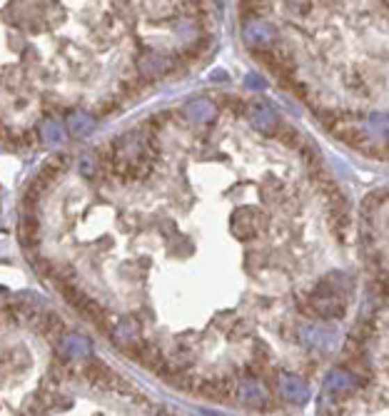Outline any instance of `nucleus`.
<instances>
[{
    "label": "nucleus",
    "instance_id": "1",
    "mask_svg": "<svg viewBox=\"0 0 389 416\" xmlns=\"http://www.w3.org/2000/svg\"><path fill=\"white\" fill-rule=\"evenodd\" d=\"M72 307H75V310H78L83 317H88V319L95 321V324H102V321H105V317H108V312H105V307H102V304L97 302V299L88 297L85 291H83V294H80L78 302L72 304Z\"/></svg>",
    "mask_w": 389,
    "mask_h": 416
},
{
    "label": "nucleus",
    "instance_id": "2",
    "mask_svg": "<svg viewBox=\"0 0 389 416\" xmlns=\"http://www.w3.org/2000/svg\"><path fill=\"white\" fill-rule=\"evenodd\" d=\"M113 339L118 346H125L130 344V342H135V339H140V321L135 319H120L118 324L113 327Z\"/></svg>",
    "mask_w": 389,
    "mask_h": 416
},
{
    "label": "nucleus",
    "instance_id": "3",
    "mask_svg": "<svg viewBox=\"0 0 389 416\" xmlns=\"http://www.w3.org/2000/svg\"><path fill=\"white\" fill-rule=\"evenodd\" d=\"M282 389H285V394H289V399H294V401H302V399L307 397L305 381L297 379V376H285V379H282Z\"/></svg>",
    "mask_w": 389,
    "mask_h": 416
},
{
    "label": "nucleus",
    "instance_id": "4",
    "mask_svg": "<svg viewBox=\"0 0 389 416\" xmlns=\"http://www.w3.org/2000/svg\"><path fill=\"white\" fill-rule=\"evenodd\" d=\"M327 389L329 392H337V389H352V381H349V374H344V371H340V369H335L332 374H329V381H327Z\"/></svg>",
    "mask_w": 389,
    "mask_h": 416
},
{
    "label": "nucleus",
    "instance_id": "5",
    "mask_svg": "<svg viewBox=\"0 0 389 416\" xmlns=\"http://www.w3.org/2000/svg\"><path fill=\"white\" fill-rule=\"evenodd\" d=\"M8 132H6V127H3V120H0V137H6Z\"/></svg>",
    "mask_w": 389,
    "mask_h": 416
}]
</instances>
